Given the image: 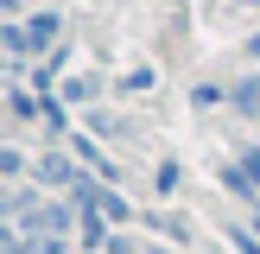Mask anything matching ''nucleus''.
<instances>
[{
	"mask_svg": "<svg viewBox=\"0 0 260 254\" xmlns=\"http://www.w3.org/2000/svg\"><path fill=\"white\" fill-rule=\"evenodd\" d=\"M25 229H38V235H63V229H70V203H38V210L25 216Z\"/></svg>",
	"mask_w": 260,
	"mask_h": 254,
	"instance_id": "nucleus-1",
	"label": "nucleus"
},
{
	"mask_svg": "<svg viewBox=\"0 0 260 254\" xmlns=\"http://www.w3.org/2000/svg\"><path fill=\"white\" fill-rule=\"evenodd\" d=\"M38 178H45V184H70V190H83V184H89V178L76 172L70 159H57V152H45V165H38Z\"/></svg>",
	"mask_w": 260,
	"mask_h": 254,
	"instance_id": "nucleus-2",
	"label": "nucleus"
},
{
	"mask_svg": "<svg viewBox=\"0 0 260 254\" xmlns=\"http://www.w3.org/2000/svg\"><path fill=\"white\" fill-rule=\"evenodd\" d=\"M0 45H7L13 57H25V51H32V25H19V19H7V25H0Z\"/></svg>",
	"mask_w": 260,
	"mask_h": 254,
	"instance_id": "nucleus-3",
	"label": "nucleus"
},
{
	"mask_svg": "<svg viewBox=\"0 0 260 254\" xmlns=\"http://www.w3.org/2000/svg\"><path fill=\"white\" fill-rule=\"evenodd\" d=\"M70 152H76V159H83V165H95L102 178H108V159H102V152H95V140H83V134H70Z\"/></svg>",
	"mask_w": 260,
	"mask_h": 254,
	"instance_id": "nucleus-4",
	"label": "nucleus"
},
{
	"mask_svg": "<svg viewBox=\"0 0 260 254\" xmlns=\"http://www.w3.org/2000/svg\"><path fill=\"white\" fill-rule=\"evenodd\" d=\"M51 45H57V19L38 13V19H32V51H51Z\"/></svg>",
	"mask_w": 260,
	"mask_h": 254,
	"instance_id": "nucleus-5",
	"label": "nucleus"
},
{
	"mask_svg": "<svg viewBox=\"0 0 260 254\" xmlns=\"http://www.w3.org/2000/svg\"><path fill=\"white\" fill-rule=\"evenodd\" d=\"M229 102H235L241 114H254V108H260V76H248V83H235V96H229Z\"/></svg>",
	"mask_w": 260,
	"mask_h": 254,
	"instance_id": "nucleus-6",
	"label": "nucleus"
},
{
	"mask_svg": "<svg viewBox=\"0 0 260 254\" xmlns=\"http://www.w3.org/2000/svg\"><path fill=\"white\" fill-rule=\"evenodd\" d=\"M13 114H45V102H38V96H25V83H13Z\"/></svg>",
	"mask_w": 260,
	"mask_h": 254,
	"instance_id": "nucleus-7",
	"label": "nucleus"
},
{
	"mask_svg": "<svg viewBox=\"0 0 260 254\" xmlns=\"http://www.w3.org/2000/svg\"><path fill=\"white\" fill-rule=\"evenodd\" d=\"M229 241H235V254H260V229H229Z\"/></svg>",
	"mask_w": 260,
	"mask_h": 254,
	"instance_id": "nucleus-8",
	"label": "nucleus"
},
{
	"mask_svg": "<svg viewBox=\"0 0 260 254\" xmlns=\"http://www.w3.org/2000/svg\"><path fill=\"white\" fill-rule=\"evenodd\" d=\"M241 172H248L254 184H260V152H248V159H241Z\"/></svg>",
	"mask_w": 260,
	"mask_h": 254,
	"instance_id": "nucleus-9",
	"label": "nucleus"
},
{
	"mask_svg": "<svg viewBox=\"0 0 260 254\" xmlns=\"http://www.w3.org/2000/svg\"><path fill=\"white\" fill-rule=\"evenodd\" d=\"M248 57H260V32H254V38H248Z\"/></svg>",
	"mask_w": 260,
	"mask_h": 254,
	"instance_id": "nucleus-10",
	"label": "nucleus"
},
{
	"mask_svg": "<svg viewBox=\"0 0 260 254\" xmlns=\"http://www.w3.org/2000/svg\"><path fill=\"white\" fill-rule=\"evenodd\" d=\"M248 7H260V0H248Z\"/></svg>",
	"mask_w": 260,
	"mask_h": 254,
	"instance_id": "nucleus-11",
	"label": "nucleus"
}]
</instances>
